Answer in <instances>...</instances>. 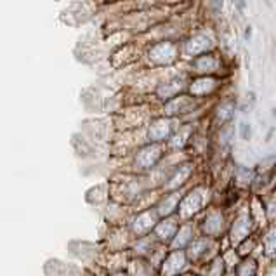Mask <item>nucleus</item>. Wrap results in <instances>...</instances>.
I'll use <instances>...</instances> for the list:
<instances>
[{
  "label": "nucleus",
  "instance_id": "obj_1",
  "mask_svg": "<svg viewBox=\"0 0 276 276\" xmlns=\"http://www.w3.org/2000/svg\"><path fill=\"white\" fill-rule=\"evenodd\" d=\"M247 234H249V219L240 217L236 221V224H234V228H233V240L240 242L243 236H247Z\"/></svg>",
  "mask_w": 276,
  "mask_h": 276
},
{
  "label": "nucleus",
  "instance_id": "obj_2",
  "mask_svg": "<svg viewBox=\"0 0 276 276\" xmlns=\"http://www.w3.org/2000/svg\"><path fill=\"white\" fill-rule=\"evenodd\" d=\"M240 127H242V137H243V139H249V137H250V132H252V131H250V125H247L245 122H243Z\"/></svg>",
  "mask_w": 276,
  "mask_h": 276
},
{
  "label": "nucleus",
  "instance_id": "obj_3",
  "mask_svg": "<svg viewBox=\"0 0 276 276\" xmlns=\"http://www.w3.org/2000/svg\"><path fill=\"white\" fill-rule=\"evenodd\" d=\"M274 116H276V108H274Z\"/></svg>",
  "mask_w": 276,
  "mask_h": 276
}]
</instances>
